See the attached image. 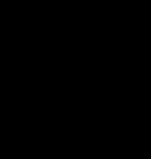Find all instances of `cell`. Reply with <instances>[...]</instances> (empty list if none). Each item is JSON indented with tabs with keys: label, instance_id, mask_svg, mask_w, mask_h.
Instances as JSON below:
<instances>
[]
</instances>
